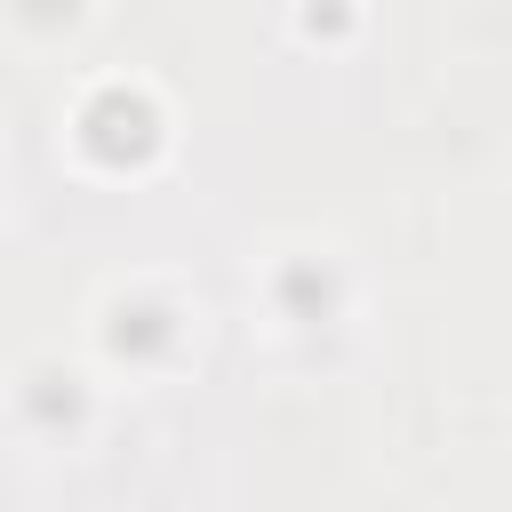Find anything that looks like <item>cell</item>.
Returning a JSON list of instances; mask_svg holds the SVG:
<instances>
[{"label":"cell","instance_id":"cell-1","mask_svg":"<svg viewBox=\"0 0 512 512\" xmlns=\"http://www.w3.org/2000/svg\"><path fill=\"white\" fill-rule=\"evenodd\" d=\"M88 144L112 152V160H120V152H144V144H152V104H144V96H120V88L96 96V112H88Z\"/></svg>","mask_w":512,"mask_h":512}]
</instances>
